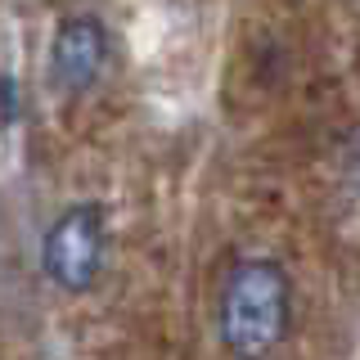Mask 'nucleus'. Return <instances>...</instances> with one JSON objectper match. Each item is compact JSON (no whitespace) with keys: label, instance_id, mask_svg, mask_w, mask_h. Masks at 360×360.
<instances>
[{"label":"nucleus","instance_id":"1","mask_svg":"<svg viewBox=\"0 0 360 360\" xmlns=\"http://www.w3.org/2000/svg\"><path fill=\"white\" fill-rule=\"evenodd\" d=\"M297 288L279 257H234L217 292V338L230 360H275L292 338Z\"/></svg>","mask_w":360,"mask_h":360},{"label":"nucleus","instance_id":"4","mask_svg":"<svg viewBox=\"0 0 360 360\" xmlns=\"http://www.w3.org/2000/svg\"><path fill=\"white\" fill-rule=\"evenodd\" d=\"M22 122V68H18V32L0 27V149Z\"/></svg>","mask_w":360,"mask_h":360},{"label":"nucleus","instance_id":"3","mask_svg":"<svg viewBox=\"0 0 360 360\" xmlns=\"http://www.w3.org/2000/svg\"><path fill=\"white\" fill-rule=\"evenodd\" d=\"M112 59V32L99 14H63L50 32V50H45V82L54 95L77 99L99 86L104 68Z\"/></svg>","mask_w":360,"mask_h":360},{"label":"nucleus","instance_id":"2","mask_svg":"<svg viewBox=\"0 0 360 360\" xmlns=\"http://www.w3.org/2000/svg\"><path fill=\"white\" fill-rule=\"evenodd\" d=\"M41 275L63 297H86L108 266V212L95 198H77L45 225L41 234Z\"/></svg>","mask_w":360,"mask_h":360}]
</instances>
